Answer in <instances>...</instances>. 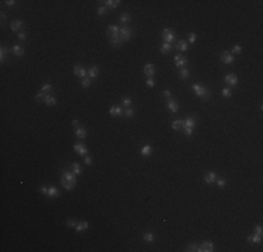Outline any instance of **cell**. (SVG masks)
I'll return each mask as SVG.
<instances>
[{"instance_id":"83f0119b","label":"cell","mask_w":263,"mask_h":252,"mask_svg":"<svg viewBox=\"0 0 263 252\" xmlns=\"http://www.w3.org/2000/svg\"><path fill=\"white\" fill-rule=\"evenodd\" d=\"M183 127V120L182 119H175L172 122V129L173 130H179V129H182Z\"/></svg>"},{"instance_id":"d6986e66","label":"cell","mask_w":263,"mask_h":252,"mask_svg":"<svg viewBox=\"0 0 263 252\" xmlns=\"http://www.w3.org/2000/svg\"><path fill=\"white\" fill-rule=\"evenodd\" d=\"M88 227H90V226H88V223H87V221H80V223L76 224L74 228H76V231H77V233H81V231H85Z\"/></svg>"},{"instance_id":"1f68e13d","label":"cell","mask_w":263,"mask_h":252,"mask_svg":"<svg viewBox=\"0 0 263 252\" xmlns=\"http://www.w3.org/2000/svg\"><path fill=\"white\" fill-rule=\"evenodd\" d=\"M109 42H111V45H112V46H121V45L123 44V39L121 37H118V38H112Z\"/></svg>"},{"instance_id":"f35d334b","label":"cell","mask_w":263,"mask_h":252,"mask_svg":"<svg viewBox=\"0 0 263 252\" xmlns=\"http://www.w3.org/2000/svg\"><path fill=\"white\" fill-rule=\"evenodd\" d=\"M39 91H42V93H49V91H52V84H49V83L44 84V86L41 87V90H39Z\"/></svg>"},{"instance_id":"ac0fdd59","label":"cell","mask_w":263,"mask_h":252,"mask_svg":"<svg viewBox=\"0 0 263 252\" xmlns=\"http://www.w3.org/2000/svg\"><path fill=\"white\" fill-rule=\"evenodd\" d=\"M76 137H78V139H81V140H84V139L87 137V130H85L84 127H81V126L76 127Z\"/></svg>"},{"instance_id":"681fc988","label":"cell","mask_w":263,"mask_h":252,"mask_svg":"<svg viewBox=\"0 0 263 252\" xmlns=\"http://www.w3.org/2000/svg\"><path fill=\"white\" fill-rule=\"evenodd\" d=\"M76 224H77V223H76V221H74V220H71V219H70V220H67V221H66V226H67V227H70V228H74V227H76Z\"/></svg>"},{"instance_id":"7bdbcfd3","label":"cell","mask_w":263,"mask_h":252,"mask_svg":"<svg viewBox=\"0 0 263 252\" xmlns=\"http://www.w3.org/2000/svg\"><path fill=\"white\" fill-rule=\"evenodd\" d=\"M97 13H98V16H105V13H106V7L105 6H99L97 8Z\"/></svg>"},{"instance_id":"e575fe53","label":"cell","mask_w":263,"mask_h":252,"mask_svg":"<svg viewBox=\"0 0 263 252\" xmlns=\"http://www.w3.org/2000/svg\"><path fill=\"white\" fill-rule=\"evenodd\" d=\"M250 239H252V244H259V242H262V235L260 234L250 235Z\"/></svg>"},{"instance_id":"d6a6232c","label":"cell","mask_w":263,"mask_h":252,"mask_svg":"<svg viewBox=\"0 0 263 252\" xmlns=\"http://www.w3.org/2000/svg\"><path fill=\"white\" fill-rule=\"evenodd\" d=\"M179 76H181V79H189L190 73H189V70L186 69V67H182V69L179 70Z\"/></svg>"},{"instance_id":"6f0895ef","label":"cell","mask_w":263,"mask_h":252,"mask_svg":"<svg viewBox=\"0 0 263 252\" xmlns=\"http://www.w3.org/2000/svg\"><path fill=\"white\" fill-rule=\"evenodd\" d=\"M256 234H260V235H262V226H260V224L256 226Z\"/></svg>"},{"instance_id":"5b68a950","label":"cell","mask_w":263,"mask_h":252,"mask_svg":"<svg viewBox=\"0 0 263 252\" xmlns=\"http://www.w3.org/2000/svg\"><path fill=\"white\" fill-rule=\"evenodd\" d=\"M73 149H74V151L77 153L78 156H87L88 154V149H87V146L84 144V143H76V144L73 146Z\"/></svg>"},{"instance_id":"8fae6325","label":"cell","mask_w":263,"mask_h":252,"mask_svg":"<svg viewBox=\"0 0 263 252\" xmlns=\"http://www.w3.org/2000/svg\"><path fill=\"white\" fill-rule=\"evenodd\" d=\"M119 30H121V28H119L118 25H109L108 27V35L111 37V39H112V38L119 37Z\"/></svg>"},{"instance_id":"f907efd6","label":"cell","mask_w":263,"mask_h":252,"mask_svg":"<svg viewBox=\"0 0 263 252\" xmlns=\"http://www.w3.org/2000/svg\"><path fill=\"white\" fill-rule=\"evenodd\" d=\"M216 182H217V185H218V186H220V188H224V186H225V179H223V178H220V179H217Z\"/></svg>"},{"instance_id":"ba28073f","label":"cell","mask_w":263,"mask_h":252,"mask_svg":"<svg viewBox=\"0 0 263 252\" xmlns=\"http://www.w3.org/2000/svg\"><path fill=\"white\" fill-rule=\"evenodd\" d=\"M213 251H214V244L210 242V241H204L199 246V252H213Z\"/></svg>"},{"instance_id":"8992f818","label":"cell","mask_w":263,"mask_h":252,"mask_svg":"<svg viewBox=\"0 0 263 252\" xmlns=\"http://www.w3.org/2000/svg\"><path fill=\"white\" fill-rule=\"evenodd\" d=\"M220 59H221V62L224 63V64H232L234 63V55H232L231 52H223L221 55H220Z\"/></svg>"},{"instance_id":"ab89813d","label":"cell","mask_w":263,"mask_h":252,"mask_svg":"<svg viewBox=\"0 0 263 252\" xmlns=\"http://www.w3.org/2000/svg\"><path fill=\"white\" fill-rule=\"evenodd\" d=\"M7 52H8V50H7V48H4V46H1V48H0V60H1V62L6 59Z\"/></svg>"},{"instance_id":"3957f363","label":"cell","mask_w":263,"mask_h":252,"mask_svg":"<svg viewBox=\"0 0 263 252\" xmlns=\"http://www.w3.org/2000/svg\"><path fill=\"white\" fill-rule=\"evenodd\" d=\"M119 34H121L123 41H129V39H132V37H133V31H132L129 27H126V25H123L122 28L119 30Z\"/></svg>"},{"instance_id":"836d02e7","label":"cell","mask_w":263,"mask_h":252,"mask_svg":"<svg viewBox=\"0 0 263 252\" xmlns=\"http://www.w3.org/2000/svg\"><path fill=\"white\" fill-rule=\"evenodd\" d=\"M119 20H121V23H123V24H128L129 21H130V16H129L128 13H122Z\"/></svg>"},{"instance_id":"60d3db41","label":"cell","mask_w":263,"mask_h":252,"mask_svg":"<svg viewBox=\"0 0 263 252\" xmlns=\"http://www.w3.org/2000/svg\"><path fill=\"white\" fill-rule=\"evenodd\" d=\"M81 86H83L84 88H88L91 86V79L90 77H88V79H85V77H84L83 79V81H81Z\"/></svg>"},{"instance_id":"5bb4252c","label":"cell","mask_w":263,"mask_h":252,"mask_svg":"<svg viewBox=\"0 0 263 252\" xmlns=\"http://www.w3.org/2000/svg\"><path fill=\"white\" fill-rule=\"evenodd\" d=\"M10 27H11V30L14 32H20V30L24 27V21L23 20H14L13 23L10 24Z\"/></svg>"},{"instance_id":"9a60e30c","label":"cell","mask_w":263,"mask_h":252,"mask_svg":"<svg viewBox=\"0 0 263 252\" xmlns=\"http://www.w3.org/2000/svg\"><path fill=\"white\" fill-rule=\"evenodd\" d=\"M87 74H88L90 79H95V77H98V74H99V69H98V66H91L90 69L87 70Z\"/></svg>"},{"instance_id":"4316f807","label":"cell","mask_w":263,"mask_h":252,"mask_svg":"<svg viewBox=\"0 0 263 252\" xmlns=\"http://www.w3.org/2000/svg\"><path fill=\"white\" fill-rule=\"evenodd\" d=\"M176 49L182 50V52H185V50H188V42H186V41H183V39H181V41H178V42H176Z\"/></svg>"},{"instance_id":"ee69618b","label":"cell","mask_w":263,"mask_h":252,"mask_svg":"<svg viewBox=\"0 0 263 252\" xmlns=\"http://www.w3.org/2000/svg\"><path fill=\"white\" fill-rule=\"evenodd\" d=\"M241 52H242V46L241 45H234L232 46V55L234 53H241Z\"/></svg>"},{"instance_id":"52a82bcc","label":"cell","mask_w":263,"mask_h":252,"mask_svg":"<svg viewBox=\"0 0 263 252\" xmlns=\"http://www.w3.org/2000/svg\"><path fill=\"white\" fill-rule=\"evenodd\" d=\"M167 107H168V109H169L171 112H173V113H176L178 111H179V104H178L175 100H172V98H168Z\"/></svg>"},{"instance_id":"44dd1931","label":"cell","mask_w":263,"mask_h":252,"mask_svg":"<svg viewBox=\"0 0 263 252\" xmlns=\"http://www.w3.org/2000/svg\"><path fill=\"white\" fill-rule=\"evenodd\" d=\"M44 102H45L48 107H53V105H56V98H55L53 95L46 94V97H45V100H44Z\"/></svg>"},{"instance_id":"9f6ffc18","label":"cell","mask_w":263,"mask_h":252,"mask_svg":"<svg viewBox=\"0 0 263 252\" xmlns=\"http://www.w3.org/2000/svg\"><path fill=\"white\" fill-rule=\"evenodd\" d=\"M48 189L49 188H46V186H41V192H42L44 195H48Z\"/></svg>"},{"instance_id":"f546056e","label":"cell","mask_w":263,"mask_h":252,"mask_svg":"<svg viewBox=\"0 0 263 252\" xmlns=\"http://www.w3.org/2000/svg\"><path fill=\"white\" fill-rule=\"evenodd\" d=\"M71 170H73V174H74V175H80V174H81V167H80L78 163L71 164Z\"/></svg>"},{"instance_id":"4dcf8cb0","label":"cell","mask_w":263,"mask_h":252,"mask_svg":"<svg viewBox=\"0 0 263 252\" xmlns=\"http://www.w3.org/2000/svg\"><path fill=\"white\" fill-rule=\"evenodd\" d=\"M143 239H144L146 242H154L155 235L153 233H146L144 235H143Z\"/></svg>"},{"instance_id":"484cf974","label":"cell","mask_w":263,"mask_h":252,"mask_svg":"<svg viewBox=\"0 0 263 252\" xmlns=\"http://www.w3.org/2000/svg\"><path fill=\"white\" fill-rule=\"evenodd\" d=\"M104 3H105V7H109V8H116L118 4H119L121 1H119V0H105Z\"/></svg>"},{"instance_id":"7a4b0ae2","label":"cell","mask_w":263,"mask_h":252,"mask_svg":"<svg viewBox=\"0 0 263 252\" xmlns=\"http://www.w3.org/2000/svg\"><path fill=\"white\" fill-rule=\"evenodd\" d=\"M161 37H162V39H164V42L171 44L173 39H175V34H173L172 30H169V28H164V30H162V34H161Z\"/></svg>"},{"instance_id":"6da1fadb","label":"cell","mask_w":263,"mask_h":252,"mask_svg":"<svg viewBox=\"0 0 263 252\" xmlns=\"http://www.w3.org/2000/svg\"><path fill=\"white\" fill-rule=\"evenodd\" d=\"M193 91H195V94L200 97L202 100H210L212 98V91L210 90H207L204 86H202V84H193L192 86Z\"/></svg>"},{"instance_id":"11a10c76","label":"cell","mask_w":263,"mask_h":252,"mask_svg":"<svg viewBox=\"0 0 263 252\" xmlns=\"http://www.w3.org/2000/svg\"><path fill=\"white\" fill-rule=\"evenodd\" d=\"M164 97H165V98H171V91H169V90H165V91H164Z\"/></svg>"},{"instance_id":"277c9868","label":"cell","mask_w":263,"mask_h":252,"mask_svg":"<svg viewBox=\"0 0 263 252\" xmlns=\"http://www.w3.org/2000/svg\"><path fill=\"white\" fill-rule=\"evenodd\" d=\"M173 59H175V60H173V62H175V66H176V67H179V69L185 67L186 64H188V57L183 56V55H181V53H178V55L173 57Z\"/></svg>"},{"instance_id":"680465c9","label":"cell","mask_w":263,"mask_h":252,"mask_svg":"<svg viewBox=\"0 0 263 252\" xmlns=\"http://www.w3.org/2000/svg\"><path fill=\"white\" fill-rule=\"evenodd\" d=\"M71 123H73V126H74V127H78V120L77 119H73V122H71Z\"/></svg>"},{"instance_id":"9c48e42d","label":"cell","mask_w":263,"mask_h":252,"mask_svg":"<svg viewBox=\"0 0 263 252\" xmlns=\"http://www.w3.org/2000/svg\"><path fill=\"white\" fill-rule=\"evenodd\" d=\"M143 73L148 77H154L155 74V66L154 64H151V63H147L144 67H143Z\"/></svg>"},{"instance_id":"7dc6e473","label":"cell","mask_w":263,"mask_h":252,"mask_svg":"<svg viewBox=\"0 0 263 252\" xmlns=\"http://www.w3.org/2000/svg\"><path fill=\"white\" fill-rule=\"evenodd\" d=\"M182 129H183V133H185L186 136H192V134H193V129H190V127H186V126H183Z\"/></svg>"},{"instance_id":"8d00e7d4","label":"cell","mask_w":263,"mask_h":252,"mask_svg":"<svg viewBox=\"0 0 263 252\" xmlns=\"http://www.w3.org/2000/svg\"><path fill=\"white\" fill-rule=\"evenodd\" d=\"M123 113H125V116H126V118H132V116L135 115V109L129 107V108H126V109L123 111Z\"/></svg>"},{"instance_id":"7c38bea8","label":"cell","mask_w":263,"mask_h":252,"mask_svg":"<svg viewBox=\"0 0 263 252\" xmlns=\"http://www.w3.org/2000/svg\"><path fill=\"white\" fill-rule=\"evenodd\" d=\"M225 83H227V84H228V86H232V87H235V86H237L238 84V77L235 74H227L225 76Z\"/></svg>"},{"instance_id":"2e32d148","label":"cell","mask_w":263,"mask_h":252,"mask_svg":"<svg viewBox=\"0 0 263 252\" xmlns=\"http://www.w3.org/2000/svg\"><path fill=\"white\" fill-rule=\"evenodd\" d=\"M151 153H153V149H151V146L150 144H144L141 147L140 150V154L143 157H148V156H151Z\"/></svg>"},{"instance_id":"e0dca14e","label":"cell","mask_w":263,"mask_h":252,"mask_svg":"<svg viewBox=\"0 0 263 252\" xmlns=\"http://www.w3.org/2000/svg\"><path fill=\"white\" fill-rule=\"evenodd\" d=\"M216 181H217V176H216V174L212 172V171L207 172V174L204 175V182L206 183H214Z\"/></svg>"},{"instance_id":"d590c367","label":"cell","mask_w":263,"mask_h":252,"mask_svg":"<svg viewBox=\"0 0 263 252\" xmlns=\"http://www.w3.org/2000/svg\"><path fill=\"white\" fill-rule=\"evenodd\" d=\"M185 251H189V252H199V245H197V244H190V245L186 246Z\"/></svg>"},{"instance_id":"c3c4849f","label":"cell","mask_w":263,"mask_h":252,"mask_svg":"<svg viewBox=\"0 0 263 252\" xmlns=\"http://www.w3.org/2000/svg\"><path fill=\"white\" fill-rule=\"evenodd\" d=\"M146 84H147L148 87H154V86H155L154 79H153V77H148L147 80H146Z\"/></svg>"},{"instance_id":"816d5d0a","label":"cell","mask_w":263,"mask_h":252,"mask_svg":"<svg viewBox=\"0 0 263 252\" xmlns=\"http://www.w3.org/2000/svg\"><path fill=\"white\" fill-rule=\"evenodd\" d=\"M20 39V41H24V39H25L27 38V35H25V32H23V31H20L18 32V37H17Z\"/></svg>"},{"instance_id":"f5cc1de1","label":"cell","mask_w":263,"mask_h":252,"mask_svg":"<svg viewBox=\"0 0 263 252\" xmlns=\"http://www.w3.org/2000/svg\"><path fill=\"white\" fill-rule=\"evenodd\" d=\"M84 163L87 164V165H91V164H92V158L88 157V156H85V157H84Z\"/></svg>"},{"instance_id":"74e56055","label":"cell","mask_w":263,"mask_h":252,"mask_svg":"<svg viewBox=\"0 0 263 252\" xmlns=\"http://www.w3.org/2000/svg\"><path fill=\"white\" fill-rule=\"evenodd\" d=\"M221 94H223V97H225V98H230L232 95V93H231V88H228V87H225V88H223V91H221Z\"/></svg>"},{"instance_id":"b9f144b4","label":"cell","mask_w":263,"mask_h":252,"mask_svg":"<svg viewBox=\"0 0 263 252\" xmlns=\"http://www.w3.org/2000/svg\"><path fill=\"white\" fill-rule=\"evenodd\" d=\"M45 97H46V93H42V91H39L38 94L35 95V101H42V100H45Z\"/></svg>"},{"instance_id":"f6af8a7d","label":"cell","mask_w":263,"mask_h":252,"mask_svg":"<svg viewBox=\"0 0 263 252\" xmlns=\"http://www.w3.org/2000/svg\"><path fill=\"white\" fill-rule=\"evenodd\" d=\"M122 104H123V107L129 108V107H130V104H132V100H130L129 97H125V98L122 100Z\"/></svg>"},{"instance_id":"4fadbf2b","label":"cell","mask_w":263,"mask_h":252,"mask_svg":"<svg viewBox=\"0 0 263 252\" xmlns=\"http://www.w3.org/2000/svg\"><path fill=\"white\" fill-rule=\"evenodd\" d=\"M62 181H67V182H77L76 175H74L73 172H67V171H64L63 174H62Z\"/></svg>"},{"instance_id":"cb8c5ba5","label":"cell","mask_w":263,"mask_h":252,"mask_svg":"<svg viewBox=\"0 0 263 252\" xmlns=\"http://www.w3.org/2000/svg\"><path fill=\"white\" fill-rule=\"evenodd\" d=\"M60 195L59 193V190L56 186H49V189H48V195L46 196H49V197H58V196Z\"/></svg>"},{"instance_id":"bcb514c9","label":"cell","mask_w":263,"mask_h":252,"mask_svg":"<svg viewBox=\"0 0 263 252\" xmlns=\"http://www.w3.org/2000/svg\"><path fill=\"white\" fill-rule=\"evenodd\" d=\"M196 37H197V35H196L195 32H190V34L188 35V38H189V42H190V44H195V42H196Z\"/></svg>"},{"instance_id":"db71d44e","label":"cell","mask_w":263,"mask_h":252,"mask_svg":"<svg viewBox=\"0 0 263 252\" xmlns=\"http://www.w3.org/2000/svg\"><path fill=\"white\" fill-rule=\"evenodd\" d=\"M6 4H7V6H8V7H13L14 4H16V1H14V0H7V1H6Z\"/></svg>"},{"instance_id":"7402d4cb","label":"cell","mask_w":263,"mask_h":252,"mask_svg":"<svg viewBox=\"0 0 263 252\" xmlns=\"http://www.w3.org/2000/svg\"><path fill=\"white\" fill-rule=\"evenodd\" d=\"M109 113L112 116H121V115H123V109L121 107H112L109 109Z\"/></svg>"},{"instance_id":"d4e9b609","label":"cell","mask_w":263,"mask_h":252,"mask_svg":"<svg viewBox=\"0 0 263 252\" xmlns=\"http://www.w3.org/2000/svg\"><path fill=\"white\" fill-rule=\"evenodd\" d=\"M161 53H164V55H167V53H169L171 50H172V46H171V44H167V42H164V44L161 45Z\"/></svg>"},{"instance_id":"f1b7e54d","label":"cell","mask_w":263,"mask_h":252,"mask_svg":"<svg viewBox=\"0 0 263 252\" xmlns=\"http://www.w3.org/2000/svg\"><path fill=\"white\" fill-rule=\"evenodd\" d=\"M76 183L77 182H67V181H62V185H63V188L66 190H73V189L76 188Z\"/></svg>"},{"instance_id":"ffe728a7","label":"cell","mask_w":263,"mask_h":252,"mask_svg":"<svg viewBox=\"0 0 263 252\" xmlns=\"http://www.w3.org/2000/svg\"><path fill=\"white\" fill-rule=\"evenodd\" d=\"M195 125H196V118H195V116L186 118V119L183 120V126H186V127H190V129H193V127H195Z\"/></svg>"},{"instance_id":"30bf717a","label":"cell","mask_w":263,"mask_h":252,"mask_svg":"<svg viewBox=\"0 0 263 252\" xmlns=\"http://www.w3.org/2000/svg\"><path fill=\"white\" fill-rule=\"evenodd\" d=\"M73 73L78 77H85L87 76V69L83 67V66H80V64H76L74 66V69H73Z\"/></svg>"},{"instance_id":"603a6c76","label":"cell","mask_w":263,"mask_h":252,"mask_svg":"<svg viewBox=\"0 0 263 252\" xmlns=\"http://www.w3.org/2000/svg\"><path fill=\"white\" fill-rule=\"evenodd\" d=\"M11 50H13V53L17 57H20V56H23V55H24V48H23V46H20V45H14Z\"/></svg>"}]
</instances>
